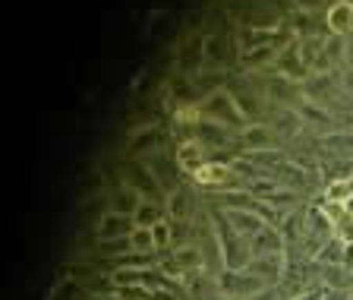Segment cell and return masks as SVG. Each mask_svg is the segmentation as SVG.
Here are the masks:
<instances>
[{
    "label": "cell",
    "mask_w": 353,
    "mask_h": 300,
    "mask_svg": "<svg viewBox=\"0 0 353 300\" xmlns=\"http://www.w3.org/2000/svg\"><path fill=\"white\" fill-rule=\"evenodd\" d=\"M325 29L334 38H353V3L350 0H338L325 10Z\"/></svg>",
    "instance_id": "obj_3"
},
{
    "label": "cell",
    "mask_w": 353,
    "mask_h": 300,
    "mask_svg": "<svg viewBox=\"0 0 353 300\" xmlns=\"http://www.w3.org/2000/svg\"><path fill=\"white\" fill-rule=\"evenodd\" d=\"M130 253H139V256H154L158 253V243H154V231L152 227H136L130 234Z\"/></svg>",
    "instance_id": "obj_9"
},
{
    "label": "cell",
    "mask_w": 353,
    "mask_h": 300,
    "mask_svg": "<svg viewBox=\"0 0 353 300\" xmlns=\"http://www.w3.org/2000/svg\"><path fill=\"white\" fill-rule=\"evenodd\" d=\"M136 231V221L130 215H117V212H108L101 221H98V237L104 243H114V241H126V237Z\"/></svg>",
    "instance_id": "obj_4"
},
{
    "label": "cell",
    "mask_w": 353,
    "mask_h": 300,
    "mask_svg": "<svg viewBox=\"0 0 353 300\" xmlns=\"http://www.w3.org/2000/svg\"><path fill=\"white\" fill-rule=\"evenodd\" d=\"M214 288H218L221 297H230V300H252L256 294L268 291V285L262 279H256L252 272H230V269H224L214 279Z\"/></svg>",
    "instance_id": "obj_1"
},
{
    "label": "cell",
    "mask_w": 353,
    "mask_h": 300,
    "mask_svg": "<svg viewBox=\"0 0 353 300\" xmlns=\"http://www.w3.org/2000/svg\"><path fill=\"white\" fill-rule=\"evenodd\" d=\"M170 259H174L180 269L186 272V275H196V272H205V253L196 247V243H176L174 253H170Z\"/></svg>",
    "instance_id": "obj_6"
},
{
    "label": "cell",
    "mask_w": 353,
    "mask_h": 300,
    "mask_svg": "<svg viewBox=\"0 0 353 300\" xmlns=\"http://www.w3.org/2000/svg\"><path fill=\"white\" fill-rule=\"evenodd\" d=\"M132 221H136V227H154V225H161V209L154 203H148V199H142V205L136 209V215H132Z\"/></svg>",
    "instance_id": "obj_10"
},
{
    "label": "cell",
    "mask_w": 353,
    "mask_h": 300,
    "mask_svg": "<svg viewBox=\"0 0 353 300\" xmlns=\"http://www.w3.org/2000/svg\"><path fill=\"white\" fill-rule=\"evenodd\" d=\"M168 215L174 221H186V215H190V193L186 190H174L168 196Z\"/></svg>",
    "instance_id": "obj_11"
},
{
    "label": "cell",
    "mask_w": 353,
    "mask_h": 300,
    "mask_svg": "<svg viewBox=\"0 0 353 300\" xmlns=\"http://www.w3.org/2000/svg\"><path fill=\"white\" fill-rule=\"evenodd\" d=\"M353 196V177H331L325 183L322 203H334V205H347Z\"/></svg>",
    "instance_id": "obj_7"
},
{
    "label": "cell",
    "mask_w": 353,
    "mask_h": 300,
    "mask_svg": "<svg viewBox=\"0 0 353 300\" xmlns=\"http://www.w3.org/2000/svg\"><path fill=\"white\" fill-rule=\"evenodd\" d=\"M236 171H234V165H228V161H205L202 168L192 174V180L196 183H202V187H212V190H228V187H234L236 183Z\"/></svg>",
    "instance_id": "obj_2"
},
{
    "label": "cell",
    "mask_w": 353,
    "mask_h": 300,
    "mask_svg": "<svg viewBox=\"0 0 353 300\" xmlns=\"http://www.w3.org/2000/svg\"><path fill=\"white\" fill-rule=\"evenodd\" d=\"M154 243H158V250L170 247V241H174V227H170V221H161V225H154Z\"/></svg>",
    "instance_id": "obj_12"
},
{
    "label": "cell",
    "mask_w": 353,
    "mask_h": 300,
    "mask_svg": "<svg viewBox=\"0 0 353 300\" xmlns=\"http://www.w3.org/2000/svg\"><path fill=\"white\" fill-rule=\"evenodd\" d=\"M176 158H180V165H183V171H190V174H196L208 158V149L202 146V142H186V146H180V152H176Z\"/></svg>",
    "instance_id": "obj_8"
},
{
    "label": "cell",
    "mask_w": 353,
    "mask_h": 300,
    "mask_svg": "<svg viewBox=\"0 0 353 300\" xmlns=\"http://www.w3.org/2000/svg\"><path fill=\"white\" fill-rule=\"evenodd\" d=\"M274 140H278V133H274L268 124H246L240 130V142L250 149V152H265V149H274Z\"/></svg>",
    "instance_id": "obj_5"
}]
</instances>
